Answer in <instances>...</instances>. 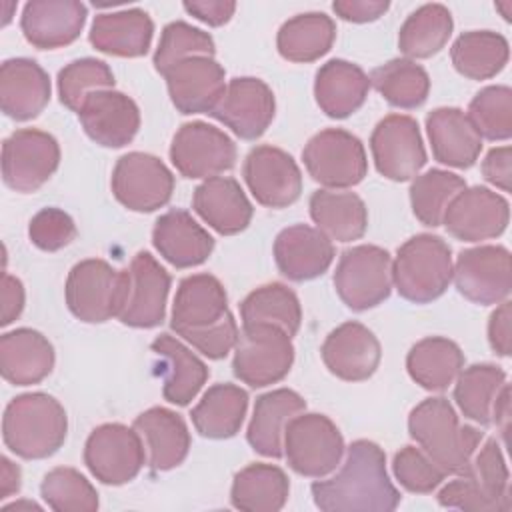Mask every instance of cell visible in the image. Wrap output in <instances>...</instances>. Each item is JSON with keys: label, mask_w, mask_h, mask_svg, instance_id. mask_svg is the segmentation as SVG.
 Returning a JSON list of instances; mask_svg holds the SVG:
<instances>
[{"label": "cell", "mask_w": 512, "mask_h": 512, "mask_svg": "<svg viewBox=\"0 0 512 512\" xmlns=\"http://www.w3.org/2000/svg\"><path fill=\"white\" fill-rule=\"evenodd\" d=\"M154 22L142 8L104 12L92 20L90 44L104 54L138 58L150 50Z\"/></svg>", "instance_id": "obj_33"}, {"label": "cell", "mask_w": 512, "mask_h": 512, "mask_svg": "<svg viewBox=\"0 0 512 512\" xmlns=\"http://www.w3.org/2000/svg\"><path fill=\"white\" fill-rule=\"evenodd\" d=\"M510 220V204L486 186L464 188L448 204L442 224L462 242L498 238Z\"/></svg>", "instance_id": "obj_18"}, {"label": "cell", "mask_w": 512, "mask_h": 512, "mask_svg": "<svg viewBox=\"0 0 512 512\" xmlns=\"http://www.w3.org/2000/svg\"><path fill=\"white\" fill-rule=\"evenodd\" d=\"M512 304L508 300L500 302V306L490 314L488 320V342L490 348L498 356H510L512 354Z\"/></svg>", "instance_id": "obj_55"}, {"label": "cell", "mask_w": 512, "mask_h": 512, "mask_svg": "<svg viewBox=\"0 0 512 512\" xmlns=\"http://www.w3.org/2000/svg\"><path fill=\"white\" fill-rule=\"evenodd\" d=\"M28 238L36 248L56 252L76 238V224L72 216L60 208H42L28 224Z\"/></svg>", "instance_id": "obj_53"}, {"label": "cell", "mask_w": 512, "mask_h": 512, "mask_svg": "<svg viewBox=\"0 0 512 512\" xmlns=\"http://www.w3.org/2000/svg\"><path fill=\"white\" fill-rule=\"evenodd\" d=\"M302 160L308 174L328 190L356 186L368 172L364 144L344 128L314 134L302 150Z\"/></svg>", "instance_id": "obj_9"}, {"label": "cell", "mask_w": 512, "mask_h": 512, "mask_svg": "<svg viewBox=\"0 0 512 512\" xmlns=\"http://www.w3.org/2000/svg\"><path fill=\"white\" fill-rule=\"evenodd\" d=\"M132 426L148 450V466L154 472L172 470L186 460L192 440L184 418L174 410L148 408L136 416Z\"/></svg>", "instance_id": "obj_29"}, {"label": "cell", "mask_w": 512, "mask_h": 512, "mask_svg": "<svg viewBox=\"0 0 512 512\" xmlns=\"http://www.w3.org/2000/svg\"><path fill=\"white\" fill-rule=\"evenodd\" d=\"M408 432L444 474L454 476L466 472L482 440L478 428L460 424L456 410L444 396H432L414 406L408 416Z\"/></svg>", "instance_id": "obj_2"}, {"label": "cell", "mask_w": 512, "mask_h": 512, "mask_svg": "<svg viewBox=\"0 0 512 512\" xmlns=\"http://www.w3.org/2000/svg\"><path fill=\"white\" fill-rule=\"evenodd\" d=\"M454 28L450 10L444 4H422L400 26L398 48L408 60L430 58L438 54Z\"/></svg>", "instance_id": "obj_42"}, {"label": "cell", "mask_w": 512, "mask_h": 512, "mask_svg": "<svg viewBox=\"0 0 512 512\" xmlns=\"http://www.w3.org/2000/svg\"><path fill=\"white\" fill-rule=\"evenodd\" d=\"M60 146L38 128H20L2 142V180L8 188L36 192L58 170Z\"/></svg>", "instance_id": "obj_11"}, {"label": "cell", "mask_w": 512, "mask_h": 512, "mask_svg": "<svg viewBox=\"0 0 512 512\" xmlns=\"http://www.w3.org/2000/svg\"><path fill=\"white\" fill-rule=\"evenodd\" d=\"M86 14V4L78 0H32L24 4L20 28L34 48L54 50L80 36Z\"/></svg>", "instance_id": "obj_23"}, {"label": "cell", "mask_w": 512, "mask_h": 512, "mask_svg": "<svg viewBox=\"0 0 512 512\" xmlns=\"http://www.w3.org/2000/svg\"><path fill=\"white\" fill-rule=\"evenodd\" d=\"M68 310L82 322L100 324L118 318L126 294V270L106 260L88 258L72 266L66 278Z\"/></svg>", "instance_id": "obj_6"}, {"label": "cell", "mask_w": 512, "mask_h": 512, "mask_svg": "<svg viewBox=\"0 0 512 512\" xmlns=\"http://www.w3.org/2000/svg\"><path fill=\"white\" fill-rule=\"evenodd\" d=\"M24 310V286L22 282L4 272L2 274V314H0V324L8 326L12 324Z\"/></svg>", "instance_id": "obj_59"}, {"label": "cell", "mask_w": 512, "mask_h": 512, "mask_svg": "<svg viewBox=\"0 0 512 512\" xmlns=\"http://www.w3.org/2000/svg\"><path fill=\"white\" fill-rule=\"evenodd\" d=\"M392 470L402 488L416 494H430L446 478L444 470L438 468L422 448L404 446L394 454Z\"/></svg>", "instance_id": "obj_52"}, {"label": "cell", "mask_w": 512, "mask_h": 512, "mask_svg": "<svg viewBox=\"0 0 512 512\" xmlns=\"http://www.w3.org/2000/svg\"><path fill=\"white\" fill-rule=\"evenodd\" d=\"M44 502L56 512H94L98 510L96 488L76 470L68 466L52 468L42 484Z\"/></svg>", "instance_id": "obj_48"}, {"label": "cell", "mask_w": 512, "mask_h": 512, "mask_svg": "<svg viewBox=\"0 0 512 512\" xmlns=\"http://www.w3.org/2000/svg\"><path fill=\"white\" fill-rule=\"evenodd\" d=\"M76 114L84 132L96 144L106 148H122L130 144L140 128V110L136 102L114 88L88 94Z\"/></svg>", "instance_id": "obj_20"}, {"label": "cell", "mask_w": 512, "mask_h": 512, "mask_svg": "<svg viewBox=\"0 0 512 512\" xmlns=\"http://www.w3.org/2000/svg\"><path fill=\"white\" fill-rule=\"evenodd\" d=\"M376 170L394 182L412 180L426 164V150L418 122L406 114L382 118L370 136Z\"/></svg>", "instance_id": "obj_15"}, {"label": "cell", "mask_w": 512, "mask_h": 512, "mask_svg": "<svg viewBox=\"0 0 512 512\" xmlns=\"http://www.w3.org/2000/svg\"><path fill=\"white\" fill-rule=\"evenodd\" d=\"M326 368L340 380L362 382L368 380L382 356L378 338L360 322H344L336 326L320 348Z\"/></svg>", "instance_id": "obj_22"}, {"label": "cell", "mask_w": 512, "mask_h": 512, "mask_svg": "<svg viewBox=\"0 0 512 512\" xmlns=\"http://www.w3.org/2000/svg\"><path fill=\"white\" fill-rule=\"evenodd\" d=\"M294 362L292 336L274 324H242L234 346L232 372L250 388L286 378Z\"/></svg>", "instance_id": "obj_5"}, {"label": "cell", "mask_w": 512, "mask_h": 512, "mask_svg": "<svg viewBox=\"0 0 512 512\" xmlns=\"http://www.w3.org/2000/svg\"><path fill=\"white\" fill-rule=\"evenodd\" d=\"M274 112L276 100L270 86L260 78L240 76L226 84L224 96L210 116L228 126L238 138L256 140L272 124Z\"/></svg>", "instance_id": "obj_19"}, {"label": "cell", "mask_w": 512, "mask_h": 512, "mask_svg": "<svg viewBox=\"0 0 512 512\" xmlns=\"http://www.w3.org/2000/svg\"><path fill=\"white\" fill-rule=\"evenodd\" d=\"M248 190L266 208H286L302 194V172L294 158L276 146H256L244 158Z\"/></svg>", "instance_id": "obj_17"}, {"label": "cell", "mask_w": 512, "mask_h": 512, "mask_svg": "<svg viewBox=\"0 0 512 512\" xmlns=\"http://www.w3.org/2000/svg\"><path fill=\"white\" fill-rule=\"evenodd\" d=\"M496 8H498V10H502L504 20H508V22H510V8H512V2H504V4H502V2H498V4H496Z\"/></svg>", "instance_id": "obj_63"}, {"label": "cell", "mask_w": 512, "mask_h": 512, "mask_svg": "<svg viewBox=\"0 0 512 512\" xmlns=\"http://www.w3.org/2000/svg\"><path fill=\"white\" fill-rule=\"evenodd\" d=\"M304 410L306 400L290 388H278L258 396L246 430V440L252 450L266 458H282L284 430L288 422Z\"/></svg>", "instance_id": "obj_30"}, {"label": "cell", "mask_w": 512, "mask_h": 512, "mask_svg": "<svg viewBox=\"0 0 512 512\" xmlns=\"http://www.w3.org/2000/svg\"><path fill=\"white\" fill-rule=\"evenodd\" d=\"M172 104L182 114H210L226 90V72L212 56H192L166 74Z\"/></svg>", "instance_id": "obj_21"}, {"label": "cell", "mask_w": 512, "mask_h": 512, "mask_svg": "<svg viewBox=\"0 0 512 512\" xmlns=\"http://www.w3.org/2000/svg\"><path fill=\"white\" fill-rule=\"evenodd\" d=\"M22 508H28V510H40V506H38L36 502H30V500H18V502L6 504V506H4V512H12V510H22Z\"/></svg>", "instance_id": "obj_62"}, {"label": "cell", "mask_w": 512, "mask_h": 512, "mask_svg": "<svg viewBox=\"0 0 512 512\" xmlns=\"http://www.w3.org/2000/svg\"><path fill=\"white\" fill-rule=\"evenodd\" d=\"M386 0H336L332 10L346 22H374L388 10Z\"/></svg>", "instance_id": "obj_56"}, {"label": "cell", "mask_w": 512, "mask_h": 512, "mask_svg": "<svg viewBox=\"0 0 512 512\" xmlns=\"http://www.w3.org/2000/svg\"><path fill=\"white\" fill-rule=\"evenodd\" d=\"M334 288L340 300L356 312L384 302L392 292V258L374 244L346 248L334 270Z\"/></svg>", "instance_id": "obj_8"}, {"label": "cell", "mask_w": 512, "mask_h": 512, "mask_svg": "<svg viewBox=\"0 0 512 512\" xmlns=\"http://www.w3.org/2000/svg\"><path fill=\"white\" fill-rule=\"evenodd\" d=\"M216 46L208 32L174 20L164 26L158 48L154 52V68L164 76L174 64L192 56H214Z\"/></svg>", "instance_id": "obj_50"}, {"label": "cell", "mask_w": 512, "mask_h": 512, "mask_svg": "<svg viewBox=\"0 0 512 512\" xmlns=\"http://www.w3.org/2000/svg\"><path fill=\"white\" fill-rule=\"evenodd\" d=\"M344 454L338 426L324 414L300 412L284 430V456L288 466L306 478H324L336 470Z\"/></svg>", "instance_id": "obj_7"}, {"label": "cell", "mask_w": 512, "mask_h": 512, "mask_svg": "<svg viewBox=\"0 0 512 512\" xmlns=\"http://www.w3.org/2000/svg\"><path fill=\"white\" fill-rule=\"evenodd\" d=\"M110 186L124 208L154 212L170 202L174 176L160 158L146 152H128L118 158Z\"/></svg>", "instance_id": "obj_12"}, {"label": "cell", "mask_w": 512, "mask_h": 512, "mask_svg": "<svg viewBox=\"0 0 512 512\" xmlns=\"http://www.w3.org/2000/svg\"><path fill=\"white\" fill-rule=\"evenodd\" d=\"M182 6L188 14H192L194 18H198L208 26L226 24L236 10V2H230V0H194V2H184Z\"/></svg>", "instance_id": "obj_58"}, {"label": "cell", "mask_w": 512, "mask_h": 512, "mask_svg": "<svg viewBox=\"0 0 512 512\" xmlns=\"http://www.w3.org/2000/svg\"><path fill=\"white\" fill-rule=\"evenodd\" d=\"M290 492L288 476L274 464L254 462L242 468L230 488V502L244 512H278Z\"/></svg>", "instance_id": "obj_39"}, {"label": "cell", "mask_w": 512, "mask_h": 512, "mask_svg": "<svg viewBox=\"0 0 512 512\" xmlns=\"http://www.w3.org/2000/svg\"><path fill=\"white\" fill-rule=\"evenodd\" d=\"M54 368V348L44 334L16 328L0 336V372L14 386L42 382Z\"/></svg>", "instance_id": "obj_32"}, {"label": "cell", "mask_w": 512, "mask_h": 512, "mask_svg": "<svg viewBox=\"0 0 512 512\" xmlns=\"http://www.w3.org/2000/svg\"><path fill=\"white\" fill-rule=\"evenodd\" d=\"M508 56V40L492 30L464 32L450 48V58L456 72L470 80L494 78L506 66Z\"/></svg>", "instance_id": "obj_41"}, {"label": "cell", "mask_w": 512, "mask_h": 512, "mask_svg": "<svg viewBox=\"0 0 512 512\" xmlns=\"http://www.w3.org/2000/svg\"><path fill=\"white\" fill-rule=\"evenodd\" d=\"M464 476L484 504V512L510 510V474L500 450V444L490 438L478 448L466 468Z\"/></svg>", "instance_id": "obj_44"}, {"label": "cell", "mask_w": 512, "mask_h": 512, "mask_svg": "<svg viewBox=\"0 0 512 512\" xmlns=\"http://www.w3.org/2000/svg\"><path fill=\"white\" fill-rule=\"evenodd\" d=\"M242 324H274L294 336L300 330V300L286 284L272 282L252 290L240 304Z\"/></svg>", "instance_id": "obj_46"}, {"label": "cell", "mask_w": 512, "mask_h": 512, "mask_svg": "<svg viewBox=\"0 0 512 512\" xmlns=\"http://www.w3.org/2000/svg\"><path fill=\"white\" fill-rule=\"evenodd\" d=\"M170 160L184 178H212L234 166L236 144L220 128L194 120L182 124L174 134Z\"/></svg>", "instance_id": "obj_13"}, {"label": "cell", "mask_w": 512, "mask_h": 512, "mask_svg": "<svg viewBox=\"0 0 512 512\" xmlns=\"http://www.w3.org/2000/svg\"><path fill=\"white\" fill-rule=\"evenodd\" d=\"M426 132L432 154L440 164L470 168L482 152V138L468 114L454 106H442L426 116Z\"/></svg>", "instance_id": "obj_31"}, {"label": "cell", "mask_w": 512, "mask_h": 512, "mask_svg": "<svg viewBox=\"0 0 512 512\" xmlns=\"http://www.w3.org/2000/svg\"><path fill=\"white\" fill-rule=\"evenodd\" d=\"M370 86H374L384 100L402 110H414L422 106L430 92L428 72L408 58H394L374 68Z\"/></svg>", "instance_id": "obj_45"}, {"label": "cell", "mask_w": 512, "mask_h": 512, "mask_svg": "<svg viewBox=\"0 0 512 512\" xmlns=\"http://www.w3.org/2000/svg\"><path fill=\"white\" fill-rule=\"evenodd\" d=\"M58 96L60 102L78 112L88 94L96 90L114 88V74L104 60L80 58L66 64L58 72Z\"/></svg>", "instance_id": "obj_51"}, {"label": "cell", "mask_w": 512, "mask_h": 512, "mask_svg": "<svg viewBox=\"0 0 512 512\" xmlns=\"http://www.w3.org/2000/svg\"><path fill=\"white\" fill-rule=\"evenodd\" d=\"M20 468L6 456L0 458V500L12 496L14 492L20 490Z\"/></svg>", "instance_id": "obj_60"}, {"label": "cell", "mask_w": 512, "mask_h": 512, "mask_svg": "<svg viewBox=\"0 0 512 512\" xmlns=\"http://www.w3.org/2000/svg\"><path fill=\"white\" fill-rule=\"evenodd\" d=\"M150 348L162 362L164 400L176 406H188L206 384L210 376L208 366L170 334L156 336Z\"/></svg>", "instance_id": "obj_35"}, {"label": "cell", "mask_w": 512, "mask_h": 512, "mask_svg": "<svg viewBox=\"0 0 512 512\" xmlns=\"http://www.w3.org/2000/svg\"><path fill=\"white\" fill-rule=\"evenodd\" d=\"M248 410V394L236 384L210 386L192 408L190 418L196 432L204 438L224 440L240 432Z\"/></svg>", "instance_id": "obj_37"}, {"label": "cell", "mask_w": 512, "mask_h": 512, "mask_svg": "<svg viewBox=\"0 0 512 512\" xmlns=\"http://www.w3.org/2000/svg\"><path fill=\"white\" fill-rule=\"evenodd\" d=\"M228 312V296L222 282L212 274H192L178 284L170 328L182 336L220 322Z\"/></svg>", "instance_id": "obj_26"}, {"label": "cell", "mask_w": 512, "mask_h": 512, "mask_svg": "<svg viewBox=\"0 0 512 512\" xmlns=\"http://www.w3.org/2000/svg\"><path fill=\"white\" fill-rule=\"evenodd\" d=\"M310 490L324 512H390L400 504V492L386 472V454L372 440H354L340 472L316 480Z\"/></svg>", "instance_id": "obj_1"}, {"label": "cell", "mask_w": 512, "mask_h": 512, "mask_svg": "<svg viewBox=\"0 0 512 512\" xmlns=\"http://www.w3.org/2000/svg\"><path fill=\"white\" fill-rule=\"evenodd\" d=\"M462 368L464 354L460 346L444 336L418 340L406 356V370L410 378L430 392L446 390Z\"/></svg>", "instance_id": "obj_38"}, {"label": "cell", "mask_w": 512, "mask_h": 512, "mask_svg": "<svg viewBox=\"0 0 512 512\" xmlns=\"http://www.w3.org/2000/svg\"><path fill=\"white\" fill-rule=\"evenodd\" d=\"M468 118L480 138L508 140L512 136V90L500 84L482 88L468 106Z\"/></svg>", "instance_id": "obj_49"}, {"label": "cell", "mask_w": 512, "mask_h": 512, "mask_svg": "<svg viewBox=\"0 0 512 512\" xmlns=\"http://www.w3.org/2000/svg\"><path fill=\"white\" fill-rule=\"evenodd\" d=\"M466 188V182L462 176L432 168L424 174L414 176L410 186V204L414 216L430 228H436L442 224L444 212L452 198L460 194Z\"/></svg>", "instance_id": "obj_47"}, {"label": "cell", "mask_w": 512, "mask_h": 512, "mask_svg": "<svg viewBox=\"0 0 512 512\" xmlns=\"http://www.w3.org/2000/svg\"><path fill=\"white\" fill-rule=\"evenodd\" d=\"M274 260L280 274L292 282H306L322 276L334 260V244L318 228L294 224L278 232Z\"/></svg>", "instance_id": "obj_24"}, {"label": "cell", "mask_w": 512, "mask_h": 512, "mask_svg": "<svg viewBox=\"0 0 512 512\" xmlns=\"http://www.w3.org/2000/svg\"><path fill=\"white\" fill-rule=\"evenodd\" d=\"M310 218L316 228L336 242H352L364 236L368 228V210L354 192L316 190L308 202Z\"/></svg>", "instance_id": "obj_36"}, {"label": "cell", "mask_w": 512, "mask_h": 512, "mask_svg": "<svg viewBox=\"0 0 512 512\" xmlns=\"http://www.w3.org/2000/svg\"><path fill=\"white\" fill-rule=\"evenodd\" d=\"M492 422H496V426H500L502 436L508 434V424H510V386L508 384H504V388L500 390V394L494 402Z\"/></svg>", "instance_id": "obj_61"}, {"label": "cell", "mask_w": 512, "mask_h": 512, "mask_svg": "<svg viewBox=\"0 0 512 512\" xmlns=\"http://www.w3.org/2000/svg\"><path fill=\"white\" fill-rule=\"evenodd\" d=\"M506 384V372L496 364H472L456 376L454 400L460 412L476 424L490 426L492 410L500 390Z\"/></svg>", "instance_id": "obj_43"}, {"label": "cell", "mask_w": 512, "mask_h": 512, "mask_svg": "<svg viewBox=\"0 0 512 512\" xmlns=\"http://www.w3.org/2000/svg\"><path fill=\"white\" fill-rule=\"evenodd\" d=\"M458 292L480 306L508 300L512 290V258L504 246H474L458 254L454 272Z\"/></svg>", "instance_id": "obj_14"}, {"label": "cell", "mask_w": 512, "mask_h": 512, "mask_svg": "<svg viewBox=\"0 0 512 512\" xmlns=\"http://www.w3.org/2000/svg\"><path fill=\"white\" fill-rule=\"evenodd\" d=\"M238 334H240L238 324L234 316L228 312L220 322L202 330L184 332L180 338L190 342L198 352H202L210 360H222L228 356V352L234 350Z\"/></svg>", "instance_id": "obj_54"}, {"label": "cell", "mask_w": 512, "mask_h": 512, "mask_svg": "<svg viewBox=\"0 0 512 512\" xmlns=\"http://www.w3.org/2000/svg\"><path fill=\"white\" fill-rule=\"evenodd\" d=\"M452 250L434 234H416L396 252L392 262V284L398 294L414 304L440 298L452 282Z\"/></svg>", "instance_id": "obj_4"}, {"label": "cell", "mask_w": 512, "mask_h": 512, "mask_svg": "<svg viewBox=\"0 0 512 512\" xmlns=\"http://www.w3.org/2000/svg\"><path fill=\"white\" fill-rule=\"evenodd\" d=\"M336 40V24L324 12H304L286 20L276 36L278 52L288 62H314Z\"/></svg>", "instance_id": "obj_40"}, {"label": "cell", "mask_w": 512, "mask_h": 512, "mask_svg": "<svg viewBox=\"0 0 512 512\" xmlns=\"http://www.w3.org/2000/svg\"><path fill=\"white\" fill-rule=\"evenodd\" d=\"M370 78L354 62L334 58L322 64L314 80V96L320 110L330 118H348L368 98Z\"/></svg>", "instance_id": "obj_34"}, {"label": "cell", "mask_w": 512, "mask_h": 512, "mask_svg": "<svg viewBox=\"0 0 512 512\" xmlns=\"http://www.w3.org/2000/svg\"><path fill=\"white\" fill-rule=\"evenodd\" d=\"M152 244L174 268L200 266L214 250V238L208 230L180 208L162 214L154 222Z\"/></svg>", "instance_id": "obj_28"}, {"label": "cell", "mask_w": 512, "mask_h": 512, "mask_svg": "<svg viewBox=\"0 0 512 512\" xmlns=\"http://www.w3.org/2000/svg\"><path fill=\"white\" fill-rule=\"evenodd\" d=\"M512 150L510 146H496L492 148L484 162H482V174L484 178L500 188L502 192L510 190V178H512Z\"/></svg>", "instance_id": "obj_57"}, {"label": "cell", "mask_w": 512, "mask_h": 512, "mask_svg": "<svg viewBox=\"0 0 512 512\" xmlns=\"http://www.w3.org/2000/svg\"><path fill=\"white\" fill-rule=\"evenodd\" d=\"M194 212L218 234L232 236L248 228L254 208L242 186L230 176H212L196 186Z\"/></svg>", "instance_id": "obj_27"}, {"label": "cell", "mask_w": 512, "mask_h": 512, "mask_svg": "<svg viewBox=\"0 0 512 512\" xmlns=\"http://www.w3.org/2000/svg\"><path fill=\"white\" fill-rule=\"evenodd\" d=\"M50 76L32 58H10L0 66V108L16 120L36 118L50 102Z\"/></svg>", "instance_id": "obj_25"}, {"label": "cell", "mask_w": 512, "mask_h": 512, "mask_svg": "<svg viewBox=\"0 0 512 512\" xmlns=\"http://www.w3.org/2000/svg\"><path fill=\"white\" fill-rule=\"evenodd\" d=\"M68 432L64 406L46 392L12 398L2 416L6 448L24 460H42L58 452Z\"/></svg>", "instance_id": "obj_3"}, {"label": "cell", "mask_w": 512, "mask_h": 512, "mask_svg": "<svg viewBox=\"0 0 512 512\" xmlns=\"http://www.w3.org/2000/svg\"><path fill=\"white\" fill-rule=\"evenodd\" d=\"M172 278L150 252H138L126 268V294L118 320L132 328H154L166 316Z\"/></svg>", "instance_id": "obj_16"}, {"label": "cell", "mask_w": 512, "mask_h": 512, "mask_svg": "<svg viewBox=\"0 0 512 512\" xmlns=\"http://www.w3.org/2000/svg\"><path fill=\"white\" fill-rule=\"evenodd\" d=\"M146 462L140 434L124 424L108 422L94 428L84 444V464L90 474L108 486L134 480Z\"/></svg>", "instance_id": "obj_10"}]
</instances>
